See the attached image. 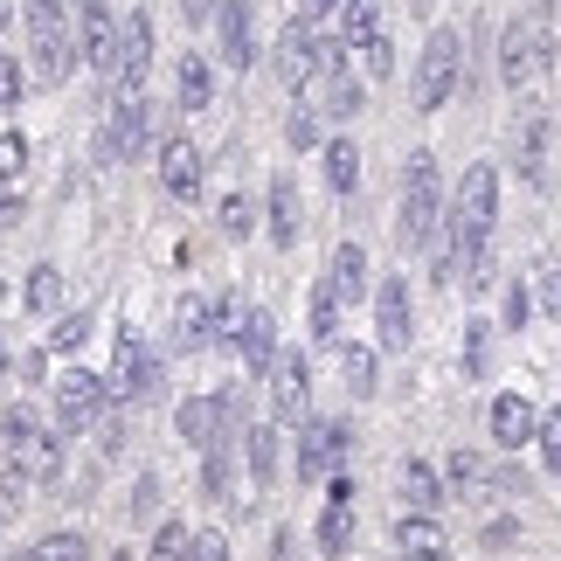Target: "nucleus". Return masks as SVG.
Segmentation results:
<instances>
[{
	"label": "nucleus",
	"instance_id": "a19ab883",
	"mask_svg": "<svg viewBox=\"0 0 561 561\" xmlns=\"http://www.w3.org/2000/svg\"><path fill=\"white\" fill-rule=\"evenodd\" d=\"M21 98H28V62L0 42V104H21Z\"/></svg>",
	"mask_w": 561,
	"mask_h": 561
},
{
	"label": "nucleus",
	"instance_id": "4be33fe9",
	"mask_svg": "<svg viewBox=\"0 0 561 561\" xmlns=\"http://www.w3.org/2000/svg\"><path fill=\"white\" fill-rule=\"evenodd\" d=\"M534 423H541V416H534L527 396H513V388H506V396H492V444H500V450H527L534 444Z\"/></svg>",
	"mask_w": 561,
	"mask_h": 561
},
{
	"label": "nucleus",
	"instance_id": "393cba45",
	"mask_svg": "<svg viewBox=\"0 0 561 561\" xmlns=\"http://www.w3.org/2000/svg\"><path fill=\"white\" fill-rule=\"evenodd\" d=\"M327 21H333V42H340V49H360V42L381 35V0H340Z\"/></svg>",
	"mask_w": 561,
	"mask_h": 561
},
{
	"label": "nucleus",
	"instance_id": "5701e85b",
	"mask_svg": "<svg viewBox=\"0 0 561 561\" xmlns=\"http://www.w3.org/2000/svg\"><path fill=\"white\" fill-rule=\"evenodd\" d=\"M327 285H333L340 306H368V291H375V285H368V250H360V243H340Z\"/></svg>",
	"mask_w": 561,
	"mask_h": 561
},
{
	"label": "nucleus",
	"instance_id": "f8f14e48",
	"mask_svg": "<svg viewBox=\"0 0 561 561\" xmlns=\"http://www.w3.org/2000/svg\"><path fill=\"white\" fill-rule=\"evenodd\" d=\"M312 548H319V561H347V548H354V479L347 471L327 479V506H319Z\"/></svg>",
	"mask_w": 561,
	"mask_h": 561
},
{
	"label": "nucleus",
	"instance_id": "cd10ccee",
	"mask_svg": "<svg viewBox=\"0 0 561 561\" xmlns=\"http://www.w3.org/2000/svg\"><path fill=\"white\" fill-rule=\"evenodd\" d=\"M340 312H347V306H340V298H333V285L319 277V285H312V298H306V327H312V347H340Z\"/></svg>",
	"mask_w": 561,
	"mask_h": 561
},
{
	"label": "nucleus",
	"instance_id": "412c9836",
	"mask_svg": "<svg viewBox=\"0 0 561 561\" xmlns=\"http://www.w3.org/2000/svg\"><path fill=\"white\" fill-rule=\"evenodd\" d=\"M35 42V49H28V62H35V70H28V83H70L77 77V35L70 28H62V35H28Z\"/></svg>",
	"mask_w": 561,
	"mask_h": 561
},
{
	"label": "nucleus",
	"instance_id": "e433bc0d",
	"mask_svg": "<svg viewBox=\"0 0 561 561\" xmlns=\"http://www.w3.org/2000/svg\"><path fill=\"white\" fill-rule=\"evenodd\" d=\"M21 21H28V35H62L70 28V8L62 0H21Z\"/></svg>",
	"mask_w": 561,
	"mask_h": 561
},
{
	"label": "nucleus",
	"instance_id": "79ce46f5",
	"mask_svg": "<svg viewBox=\"0 0 561 561\" xmlns=\"http://www.w3.org/2000/svg\"><path fill=\"white\" fill-rule=\"evenodd\" d=\"M83 340H91V312H62L56 333H49V354H77Z\"/></svg>",
	"mask_w": 561,
	"mask_h": 561
},
{
	"label": "nucleus",
	"instance_id": "9d476101",
	"mask_svg": "<svg viewBox=\"0 0 561 561\" xmlns=\"http://www.w3.org/2000/svg\"><path fill=\"white\" fill-rule=\"evenodd\" d=\"M167 388V375H160V354L146 347L139 333H118V360H112V396L118 402H153Z\"/></svg>",
	"mask_w": 561,
	"mask_h": 561
},
{
	"label": "nucleus",
	"instance_id": "37998d69",
	"mask_svg": "<svg viewBox=\"0 0 561 561\" xmlns=\"http://www.w3.org/2000/svg\"><path fill=\"white\" fill-rule=\"evenodd\" d=\"M360 70H368V83H388V77H396V42H388V35L360 42Z\"/></svg>",
	"mask_w": 561,
	"mask_h": 561
},
{
	"label": "nucleus",
	"instance_id": "aec40b11",
	"mask_svg": "<svg viewBox=\"0 0 561 561\" xmlns=\"http://www.w3.org/2000/svg\"><path fill=\"white\" fill-rule=\"evenodd\" d=\"M264 236L277 250H291L298 236H306V208H298V181L291 174H271V187H264Z\"/></svg>",
	"mask_w": 561,
	"mask_h": 561
},
{
	"label": "nucleus",
	"instance_id": "c756f323",
	"mask_svg": "<svg viewBox=\"0 0 561 561\" xmlns=\"http://www.w3.org/2000/svg\"><path fill=\"white\" fill-rule=\"evenodd\" d=\"M396 548L402 554H444V520H437V513H402V520H396Z\"/></svg>",
	"mask_w": 561,
	"mask_h": 561
},
{
	"label": "nucleus",
	"instance_id": "c9c22d12",
	"mask_svg": "<svg viewBox=\"0 0 561 561\" xmlns=\"http://www.w3.org/2000/svg\"><path fill=\"white\" fill-rule=\"evenodd\" d=\"M534 450H541L548 479H561V409H541V423H534Z\"/></svg>",
	"mask_w": 561,
	"mask_h": 561
},
{
	"label": "nucleus",
	"instance_id": "7c9ffc66",
	"mask_svg": "<svg viewBox=\"0 0 561 561\" xmlns=\"http://www.w3.org/2000/svg\"><path fill=\"white\" fill-rule=\"evenodd\" d=\"M319 160H327V187L347 202V194L360 187V146L354 139H327V153H319Z\"/></svg>",
	"mask_w": 561,
	"mask_h": 561
},
{
	"label": "nucleus",
	"instance_id": "473e14b6",
	"mask_svg": "<svg viewBox=\"0 0 561 561\" xmlns=\"http://www.w3.org/2000/svg\"><path fill=\"white\" fill-rule=\"evenodd\" d=\"M202 492H208V506H229V492H236V458H229V444L202 450Z\"/></svg>",
	"mask_w": 561,
	"mask_h": 561
},
{
	"label": "nucleus",
	"instance_id": "b1692460",
	"mask_svg": "<svg viewBox=\"0 0 561 561\" xmlns=\"http://www.w3.org/2000/svg\"><path fill=\"white\" fill-rule=\"evenodd\" d=\"M340 381H347L354 402H368L381 388V354L368 347V340H340Z\"/></svg>",
	"mask_w": 561,
	"mask_h": 561
},
{
	"label": "nucleus",
	"instance_id": "09e8293b",
	"mask_svg": "<svg viewBox=\"0 0 561 561\" xmlns=\"http://www.w3.org/2000/svg\"><path fill=\"white\" fill-rule=\"evenodd\" d=\"M527 312H534L527 285H506V327H527Z\"/></svg>",
	"mask_w": 561,
	"mask_h": 561
},
{
	"label": "nucleus",
	"instance_id": "f257e3e1",
	"mask_svg": "<svg viewBox=\"0 0 561 561\" xmlns=\"http://www.w3.org/2000/svg\"><path fill=\"white\" fill-rule=\"evenodd\" d=\"M340 56L347 49H340L312 14H298V21H285V35H277V83H285V91H312V83H327L340 70Z\"/></svg>",
	"mask_w": 561,
	"mask_h": 561
},
{
	"label": "nucleus",
	"instance_id": "4d7b16f0",
	"mask_svg": "<svg viewBox=\"0 0 561 561\" xmlns=\"http://www.w3.org/2000/svg\"><path fill=\"white\" fill-rule=\"evenodd\" d=\"M402 561H444V554H402Z\"/></svg>",
	"mask_w": 561,
	"mask_h": 561
},
{
	"label": "nucleus",
	"instance_id": "a211bd4d",
	"mask_svg": "<svg viewBox=\"0 0 561 561\" xmlns=\"http://www.w3.org/2000/svg\"><path fill=\"white\" fill-rule=\"evenodd\" d=\"M215 35H222L229 70H256V14H250V0H215Z\"/></svg>",
	"mask_w": 561,
	"mask_h": 561
},
{
	"label": "nucleus",
	"instance_id": "c03bdc74",
	"mask_svg": "<svg viewBox=\"0 0 561 561\" xmlns=\"http://www.w3.org/2000/svg\"><path fill=\"white\" fill-rule=\"evenodd\" d=\"M187 561H229V534L222 527H194L187 534Z\"/></svg>",
	"mask_w": 561,
	"mask_h": 561
},
{
	"label": "nucleus",
	"instance_id": "bb28decb",
	"mask_svg": "<svg viewBox=\"0 0 561 561\" xmlns=\"http://www.w3.org/2000/svg\"><path fill=\"white\" fill-rule=\"evenodd\" d=\"M174 104H181L187 118L215 104V70H208L202 56H181V62H174Z\"/></svg>",
	"mask_w": 561,
	"mask_h": 561
},
{
	"label": "nucleus",
	"instance_id": "ddd939ff",
	"mask_svg": "<svg viewBox=\"0 0 561 561\" xmlns=\"http://www.w3.org/2000/svg\"><path fill=\"white\" fill-rule=\"evenodd\" d=\"M375 347H381V354H409V347H416V319H409V277H396V271L375 285Z\"/></svg>",
	"mask_w": 561,
	"mask_h": 561
},
{
	"label": "nucleus",
	"instance_id": "a878e982",
	"mask_svg": "<svg viewBox=\"0 0 561 561\" xmlns=\"http://www.w3.org/2000/svg\"><path fill=\"white\" fill-rule=\"evenodd\" d=\"M396 479H402V500L416 506V513H444V506H450V500H444V471H437V465H423V458H402V471H396Z\"/></svg>",
	"mask_w": 561,
	"mask_h": 561
},
{
	"label": "nucleus",
	"instance_id": "6e6552de",
	"mask_svg": "<svg viewBox=\"0 0 561 561\" xmlns=\"http://www.w3.org/2000/svg\"><path fill=\"white\" fill-rule=\"evenodd\" d=\"M541 62H554V35H548V21L541 14H520V21H506V35H500V77L520 91V83L541 70Z\"/></svg>",
	"mask_w": 561,
	"mask_h": 561
},
{
	"label": "nucleus",
	"instance_id": "ea45409f",
	"mask_svg": "<svg viewBox=\"0 0 561 561\" xmlns=\"http://www.w3.org/2000/svg\"><path fill=\"white\" fill-rule=\"evenodd\" d=\"M187 534H194V527L160 520V527H153V548H146V561H187Z\"/></svg>",
	"mask_w": 561,
	"mask_h": 561
},
{
	"label": "nucleus",
	"instance_id": "49530a36",
	"mask_svg": "<svg viewBox=\"0 0 561 561\" xmlns=\"http://www.w3.org/2000/svg\"><path fill=\"white\" fill-rule=\"evenodd\" d=\"M534 306H541L548 319H561V264H548V271H541V298H534Z\"/></svg>",
	"mask_w": 561,
	"mask_h": 561
},
{
	"label": "nucleus",
	"instance_id": "a18cd8bd",
	"mask_svg": "<svg viewBox=\"0 0 561 561\" xmlns=\"http://www.w3.org/2000/svg\"><path fill=\"white\" fill-rule=\"evenodd\" d=\"M285 139H291V153H306V146H319V112H312V104H298V112L285 118Z\"/></svg>",
	"mask_w": 561,
	"mask_h": 561
},
{
	"label": "nucleus",
	"instance_id": "13d9d810",
	"mask_svg": "<svg viewBox=\"0 0 561 561\" xmlns=\"http://www.w3.org/2000/svg\"><path fill=\"white\" fill-rule=\"evenodd\" d=\"M0 375H8V347H0Z\"/></svg>",
	"mask_w": 561,
	"mask_h": 561
},
{
	"label": "nucleus",
	"instance_id": "4468645a",
	"mask_svg": "<svg viewBox=\"0 0 561 561\" xmlns=\"http://www.w3.org/2000/svg\"><path fill=\"white\" fill-rule=\"evenodd\" d=\"M271 381V423H306L312 416V354H277Z\"/></svg>",
	"mask_w": 561,
	"mask_h": 561
},
{
	"label": "nucleus",
	"instance_id": "423d86ee",
	"mask_svg": "<svg viewBox=\"0 0 561 561\" xmlns=\"http://www.w3.org/2000/svg\"><path fill=\"white\" fill-rule=\"evenodd\" d=\"M49 396H56V423H62V430H98L104 416H112V402H118L112 381H104V375H83V368L56 375Z\"/></svg>",
	"mask_w": 561,
	"mask_h": 561
},
{
	"label": "nucleus",
	"instance_id": "7ed1b4c3",
	"mask_svg": "<svg viewBox=\"0 0 561 561\" xmlns=\"http://www.w3.org/2000/svg\"><path fill=\"white\" fill-rule=\"evenodd\" d=\"M0 437H8V458H14V479H21V485H28V479L49 485L56 471H62V437L35 416L28 402H14L8 416H0Z\"/></svg>",
	"mask_w": 561,
	"mask_h": 561
},
{
	"label": "nucleus",
	"instance_id": "dca6fc26",
	"mask_svg": "<svg viewBox=\"0 0 561 561\" xmlns=\"http://www.w3.org/2000/svg\"><path fill=\"white\" fill-rule=\"evenodd\" d=\"M77 56L91 62L98 77L118 70V14L104 0H77Z\"/></svg>",
	"mask_w": 561,
	"mask_h": 561
},
{
	"label": "nucleus",
	"instance_id": "4c0bfd02",
	"mask_svg": "<svg viewBox=\"0 0 561 561\" xmlns=\"http://www.w3.org/2000/svg\"><path fill=\"white\" fill-rule=\"evenodd\" d=\"M485 360H492V319L471 312L465 319V375H485Z\"/></svg>",
	"mask_w": 561,
	"mask_h": 561
},
{
	"label": "nucleus",
	"instance_id": "f03ea898",
	"mask_svg": "<svg viewBox=\"0 0 561 561\" xmlns=\"http://www.w3.org/2000/svg\"><path fill=\"white\" fill-rule=\"evenodd\" d=\"M396 229H402L409 250H423V243H437V236H444V174H437V160H430V153H416V160L402 167Z\"/></svg>",
	"mask_w": 561,
	"mask_h": 561
},
{
	"label": "nucleus",
	"instance_id": "052dcab7",
	"mask_svg": "<svg viewBox=\"0 0 561 561\" xmlns=\"http://www.w3.org/2000/svg\"><path fill=\"white\" fill-rule=\"evenodd\" d=\"M8 561H28V554H8Z\"/></svg>",
	"mask_w": 561,
	"mask_h": 561
},
{
	"label": "nucleus",
	"instance_id": "58836bf2",
	"mask_svg": "<svg viewBox=\"0 0 561 561\" xmlns=\"http://www.w3.org/2000/svg\"><path fill=\"white\" fill-rule=\"evenodd\" d=\"M222 236H229V243L256 236V202H250V194H222Z\"/></svg>",
	"mask_w": 561,
	"mask_h": 561
},
{
	"label": "nucleus",
	"instance_id": "603ef678",
	"mask_svg": "<svg viewBox=\"0 0 561 561\" xmlns=\"http://www.w3.org/2000/svg\"><path fill=\"white\" fill-rule=\"evenodd\" d=\"M479 541L485 548H513V541H520V527H513V520H492V527H479Z\"/></svg>",
	"mask_w": 561,
	"mask_h": 561
},
{
	"label": "nucleus",
	"instance_id": "2eb2a0df",
	"mask_svg": "<svg viewBox=\"0 0 561 561\" xmlns=\"http://www.w3.org/2000/svg\"><path fill=\"white\" fill-rule=\"evenodd\" d=\"M229 347H236V360H243V375H256L264 381L271 368H277V319H271V306H243V319H236V333H229Z\"/></svg>",
	"mask_w": 561,
	"mask_h": 561
},
{
	"label": "nucleus",
	"instance_id": "20e7f679",
	"mask_svg": "<svg viewBox=\"0 0 561 561\" xmlns=\"http://www.w3.org/2000/svg\"><path fill=\"white\" fill-rule=\"evenodd\" d=\"M236 319H243V306H236V291H187L181 306H174V347H181V354L229 347Z\"/></svg>",
	"mask_w": 561,
	"mask_h": 561
},
{
	"label": "nucleus",
	"instance_id": "9b49d317",
	"mask_svg": "<svg viewBox=\"0 0 561 561\" xmlns=\"http://www.w3.org/2000/svg\"><path fill=\"white\" fill-rule=\"evenodd\" d=\"M146 70H153V14L133 8L118 21V70H112L118 98H146Z\"/></svg>",
	"mask_w": 561,
	"mask_h": 561
},
{
	"label": "nucleus",
	"instance_id": "f704fd0d",
	"mask_svg": "<svg viewBox=\"0 0 561 561\" xmlns=\"http://www.w3.org/2000/svg\"><path fill=\"white\" fill-rule=\"evenodd\" d=\"M360 98H368V91H360V77L347 70V62H340V70L327 77V118H354V112H360Z\"/></svg>",
	"mask_w": 561,
	"mask_h": 561
},
{
	"label": "nucleus",
	"instance_id": "864d4df0",
	"mask_svg": "<svg viewBox=\"0 0 561 561\" xmlns=\"http://www.w3.org/2000/svg\"><path fill=\"white\" fill-rule=\"evenodd\" d=\"M181 21H187V28H202V21H215V0H181Z\"/></svg>",
	"mask_w": 561,
	"mask_h": 561
},
{
	"label": "nucleus",
	"instance_id": "f3484780",
	"mask_svg": "<svg viewBox=\"0 0 561 561\" xmlns=\"http://www.w3.org/2000/svg\"><path fill=\"white\" fill-rule=\"evenodd\" d=\"M160 187L174 194V202H202V146H194L187 133L160 139Z\"/></svg>",
	"mask_w": 561,
	"mask_h": 561
},
{
	"label": "nucleus",
	"instance_id": "3c124183",
	"mask_svg": "<svg viewBox=\"0 0 561 561\" xmlns=\"http://www.w3.org/2000/svg\"><path fill=\"white\" fill-rule=\"evenodd\" d=\"M14 513H21V479H14V471H8V479H0V527H8Z\"/></svg>",
	"mask_w": 561,
	"mask_h": 561
},
{
	"label": "nucleus",
	"instance_id": "2f4dec72",
	"mask_svg": "<svg viewBox=\"0 0 561 561\" xmlns=\"http://www.w3.org/2000/svg\"><path fill=\"white\" fill-rule=\"evenodd\" d=\"M21 306L42 312V319H56V312H62V271H56V264H35L28 285H21Z\"/></svg>",
	"mask_w": 561,
	"mask_h": 561
},
{
	"label": "nucleus",
	"instance_id": "6ab92c4d",
	"mask_svg": "<svg viewBox=\"0 0 561 561\" xmlns=\"http://www.w3.org/2000/svg\"><path fill=\"white\" fill-rule=\"evenodd\" d=\"M174 430H181V444H187V450L236 444V437H229V423H222V402H215V388H208V396H181V409H174Z\"/></svg>",
	"mask_w": 561,
	"mask_h": 561
},
{
	"label": "nucleus",
	"instance_id": "6e6d98bb",
	"mask_svg": "<svg viewBox=\"0 0 561 561\" xmlns=\"http://www.w3.org/2000/svg\"><path fill=\"white\" fill-rule=\"evenodd\" d=\"M14 8H21V0H0V28H8V21H14Z\"/></svg>",
	"mask_w": 561,
	"mask_h": 561
},
{
	"label": "nucleus",
	"instance_id": "de8ad7c7",
	"mask_svg": "<svg viewBox=\"0 0 561 561\" xmlns=\"http://www.w3.org/2000/svg\"><path fill=\"white\" fill-rule=\"evenodd\" d=\"M450 485H485V465L471 458V450H465V458H450Z\"/></svg>",
	"mask_w": 561,
	"mask_h": 561
},
{
	"label": "nucleus",
	"instance_id": "39448f33",
	"mask_svg": "<svg viewBox=\"0 0 561 561\" xmlns=\"http://www.w3.org/2000/svg\"><path fill=\"white\" fill-rule=\"evenodd\" d=\"M458 77H465V35L458 28H430L423 62H416V83H409L416 112H444L450 91H458Z\"/></svg>",
	"mask_w": 561,
	"mask_h": 561
},
{
	"label": "nucleus",
	"instance_id": "bf43d9fd",
	"mask_svg": "<svg viewBox=\"0 0 561 561\" xmlns=\"http://www.w3.org/2000/svg\"><path fill=\"white\" fill-rule=\"evenodd\" d=\"M112 561H133V554H125V548H118V554H112Z\"/></svg>",
	"mask_w": 561,
	"mask_h": 561
},
{
	"label": "nucleus",
	"instance_id": "1a4fd4ad",
	"mask_svg": "<svg viewBox=\"0 0 561 561\" xmlns=\"http://www.w3.org/2000/svg\"><path fill=\"white\" fill-rule=\"evenodd\" d=\"M146 133H153L146 98H112V112H104V125H98V160H104V167L139 160V153H146Z\"/></svg>",
	"mask_w": 561,
	"mask_h": 561
},
{
	"label": "nucleus",
	"instance_id": "c85d7f7f",
	"mask_svg": "<svg viewBox=\"0 0 561 561\" xmlns=\"http://www.w3.org/2000/svg\"><path fill=\"white\" fill-rule=\"evenodd\" d=\"M243 471H250L256 485L277 479V423H250L243 430Z\"/></svg>",
	"mask_w": 561,
	"mask_h": 561
},
{
	"label": "nucleus",
	"instance_id": "8fccbe9b",
	"mask_svg": "<svg viewBox=\"0 0 561 561\" xmlns=\"http://www.w3.org/2000/svg\"><path fill=\"white\" fill-rule=\"evenodd\" d=\"M153 506H160V479H153V471H146V479L133 485V513L146 520V513H153Z\"/></svg>",
	"mask_w": 561,
	"mask_h": 561
},
{
	"label": "nucleus",
	"instance_id": "5fc2aeb1",
	"mask_svg": "<svg viewBox=\"0 0 561 561\" xmlns=\"http://www.w3.org/2000/svg\"><path fill=\"white\" fill-rule=\"evenodd\" d=\"M306 8H312V21H319V14H333V8H340V0H306Z\"/></svg>",
	"mask_w": 561,
	"mask_h": 561
},
{
	"label": "nucleus",
	"instance_id": "72a5a7b5",
	"mask_svg": "<svg viewBox=\"0 0 561 561\" xmlns=\"http://www.w3.org/2000/svg\"><path fill=\"white\" fill-rule=\"evenodd\" d=\"M28 561H91V541H83L77 527H56V534H42L28 548Z\"/></svg>",
	"mask_w": 561,
	"mask_h": 561
},
{
	"label": "nucleus",
	"instance_id": "0eeeda50",
	"mask_svg": "<svg viewBox=\"0 0 561 561\" xmlns=\"http://www.w3.org/2000/svg\"><path fill=\"white\" fill-rule=\"evenodd\" d=\"M347 423H333V416H306L298 423V458H291V471L306 485H327L333 471H340V458H347Z\"/></svg>",
	"mask_w": 561,
	"mask_h": 561
}]
</instances>
